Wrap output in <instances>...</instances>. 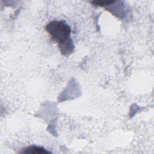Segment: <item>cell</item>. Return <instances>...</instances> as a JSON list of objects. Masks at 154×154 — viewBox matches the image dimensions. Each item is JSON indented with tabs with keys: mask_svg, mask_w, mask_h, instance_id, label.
I'll return each instance as SVG.
<instances>
[{
	"mask_svg": "<svg viewBox=\"0 0 154 154\" xmlns=\"http://www.w3.org/2000/svg\"><path fill=\"white\" fill-rule=\"evenodd\" d=\"M45 29L52 38L58 43L63 55H68L73 52L75 47L70 37L71 28L64 21H51L47 24Z\"/></svg>",
	"mask_w": 154,
	"mask_h": 154,
	"instance_id": "cell-1",
	"label": "cell"
},
{
	"mask_svg": "<svg viewBox=\"0 0 154 154\" xmlns=\"http://www.w3.org/2000/svg\"><path fill=\"white\" fill-rule=\"evenodd\" d=\"M22 153H51L45 148L37 146H31L20 152Z\"/></svg>",
	"mask_w": 154,
	"mask_h": 154,
	"instance_id": "cell-2",
	"label": "cell"
}]
</instances>
